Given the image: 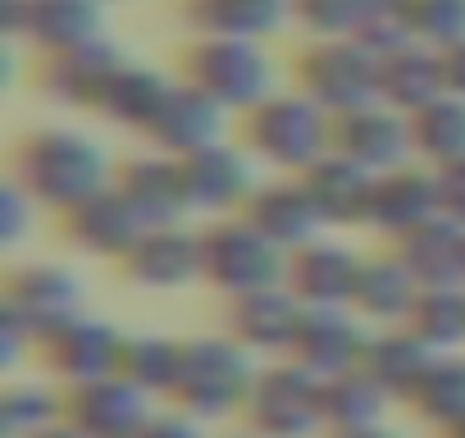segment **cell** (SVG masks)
Listing matches in <instances>:
<instances>
[{
    "mask_svg": "<svg viewBox=\"0 0 465 438\" xmlns=\"http://www.w3.org/2000/svg\"><path fill=\"white\" fill-rule=\"evenodd\" d=\"M201 247H205V288H214L223 302L288 284V252L274 247L247 214L201 224Z\"/></svg>",
    "mask_w": 465,
    "mask_h": 438,
    "instance_id": "obj_5",
    "label": "cell"
},
{
    "mask_svg": "<svg viewBox=\"0 0 465 438\" xmlns=\"http://www.w3.org/2000/svg\"><path fill=\"white\" fill-rule=\"evenodd\" d=\"M178 78L214 96L232 119L256 110L279 92V60L265 42H232V37H192L178 65Z\"/></svg>",
    "mask_w": 465,
    "mask_h": 438,
    "instance_id": "obj_4",
    "label": "cell"
},
{
    "mask_svg": "<svg viewBox=\"0 0 465 438\" xmlns=\"http://www.w3.org/2000/svg\"><path fill=\"white\" fill-rule=\"evenodd\" d=\"M333 151H342L347 160H356L374 178L420 160L415 155V124H411V114L392 110L388 101H374V105H361L351 114H338L333 119Z\"/></svg>",
    "mask_w": 465,
    "mask_h": 438,
    "instance_id": "obj_13",
    "label": "cell"
},
{
    "mask_svg": "<svg viewBox=\"0 0 465 438\" xmlns=\"http://www.w3.org/2000/svg\"><path fill=\"white\" fill-rule=\"evenodd\" d=\"M105 5H124V0H105Z\"/></svg>",
    "mask_w": 465,
    "mask_h": 438,
    "instance_id": "obj_47",
    "label": "cell"
},
{
    "mask_svg": "<svg viewBox=\"0 0 465 438\" xmlns=\"http://www.w3.org/2000/svg\"><path fill=\"white\" fill-rule=\"evenodd\" d=\"M238 142L270 174H306L333 151V114L302 87H279L238 119Z\"/></svg>",
    "mask_w": 465,
    "mask_h": 438,
    "instance_id": "obj_2",
    "label": "cell"
},
{
    "mask_svg": "<svg viewBox=\"0 0 465 438\" xmlns=\"http://www.w3.org/2000/svg\"><path fill=\"white\" fill-rule=\"evenodd\" d=\"M242 214L274 247H283L288 256L329 234L315 201H311V192H306V183L297 174H265V183L256 187V196H252V205Z\"/></svg>",
    "mask_w": 465,
    "mask_h": 438,
    "instance_id": "obj_20",
    "label": "cell"
},
{
    "mask_svg": "<svg viewBox=\"0 0 465 438\" xmlns=\"http://www.w3.org/2000/svg\"><path fill=\"white\" fill-rule=\"evenodd\" d=\"M37 438H87L78 424H69V420H60V424H51V429H42Z\"/></svg>",
    "mask_w": 465,
    "mask_h": 438,
    "instance_id": "obj_44",
    "label": "cell"
},
{
    "mask_svg": "<svg viewBox=\"0 0 465 438\" xmlns=\"http://www.w3.org/2000/svg\"><path fill=\"white\" fill-rule=\"evenodd\" d=\"M183 24L192 37H232V42H274L297 28L292 0H183Z\"/></svg>",
    "mask_w": 465,
    "mask_h": 438,
    "instance_id": "obj_21",
    "label": "cell"
},
{
    "mask_svg": "<svg viewBox=\"0 0 465 438\" xmlns=\"http://www.w3.org/2000/svg\"><path fill=\"white\" fill-rule=\"evenodd\" d=\"M42 214H46V205L10 174V183H5V201H0V243H5L10 252H19L33 234H37V224H42Z\"/></svg>",
    "mask_w": 465,
    "mask_h": 438,
    "instance_id": "obj_39",
    "label": "cell"
},
{
    "mask_svg": "<svg viewBox=\"0 0 465 438\" xmlns=\"http://www.w3.org/2000/svg\"><path fill=\"white\" fill-rule=\"evenodd\" d=\"M302 315H306V306L283 284V288H265V293L228 302V333L238 338L247 352H256V356L283 361V356H292Z\"/></svg>",
    "mask_w": 465,
    "mask_h": 438,
    "instance_id": "obj_22",
    "label": "cell"
},
{
    "mask_svg": "<svg viewBox=\"0 0 465 438\" xmlns=\"http://www.w3.org/2000/svg\"><path fill=\"white\" fill-rule=\"evenodd\" d=\"M420 279L406 270V261L388 247L379 256H365V270H361V284H356V297H351V311L370 324V329H397V324H411L415 306H420Z\"/></svg>",
    "mask_w": 465,
    "mask_h": 438,
    "instance_id": "obj_26",
    "label": "cell"
},
{
    "mask_svg": "<svg viewBox=\"0 0 465 438\" xmlns=\"http://www.w3.org/2000/svg\"><path fill=\"white\" fill-rule=\"evenodd\" d=\"M292 74H297L292 87H302L315 105H324L338 119V114H351L379 101L383 55L356 37H320L297 51Z\"/></svg>",
    "mask_w": 465,
    "mask_h": 438,
    "instance_id": "obj_6",
    "label": "cell"
},
{
    "mask_svg": "<svg viewBox=\"0 0 465 438\" xmlns=\"http://www.w3.org/2000/svg\"><path fill=\"white\" fill-rule=\"evenodd\" d=\"M370 324L351 311V306H306L292 356L302 370H311L315 379H338L365 365V347H370Z\"/></svg>",
    "mask_w": 465,
    "mask_h": 438,
    "instance_id": "obj_14",
    "label": "cell"
},
{
    "mask_svg": "<svg viewBox=\"0 0 465 438\" xmlns=\"http://www.w3.org/2000/svg\"><path fill=\"white\" fill-rule=\"evenodd\" d=\"M442 219V205H438V169L424 164V160H411L392 174H379L374 178V196H370V219L365 229L388 238V243H401L411 238L415 229Z\"/></svg>",
    "mask_w": 465,
    "mask_h": 438,
    "instance_id": "obj_15",
    "label": "cell"
},
{
    "mask_svg": "<svg viewBox=\"0 0 465 438\" xmlns=\"http://www.w3.org/2000/svg\"><path fill=\"white\" fill-rule=\"evenodd\" d=\"M173 74H164V69H155V65H146V60H124L119 65V74H114V83L105 87V96H101V105H96V114L105 119V124H114V128H124V133H142L146 137V128L155 124V114L164 110V101H169V92H173Z\"/></svg>",
    "mask_w": 465,
    "mask_h": 438,
    "instance_id": "obj_27",
    "label": "cell"
},
{
    "mask_svg": "<svg viewBox=\"0 0 465 438\" xmlns=\"http://www.w3.org/2000/svg\"><path fill=\"white\" fill-rule=\"evenodd\" d=\"M256 374H261V356L247 352L232 333H201V338H187L183 370L169 402L201 424L223 420L247 406Z\"/></svg>",
    "mask_w": 465,
    "mask_h": 438,
    "instance_id": "obj_3",
    "label": "cell"
},
{
    "mask_svg": "<svg viewBox=\"0 0 465 438\" xmlns=\"http://www.w3.org/2000/svg\"><path fill=\"white\" fill-rule=\"evenodd\" d=\"M324 219V229H365L370 219V196H374V174L361 169L356 160H347L342 151H329L320 164H311L306 174H297Z\"/></svg>",
    "mask_w": 465,
    "mask_h": 438,
    "instance_id": "obj_25",
    "label": "cell"
},
{
    "mask_svg": "<svg viewBox=\"0 0 465 438\" xmlns=\"http://www.w3.org/2000/svg\"><path fill=\"white\" fill-rule=\"evenodd\" d=\"M242 415L265 438H315V433H329L324 379H315L311 370H302L288 356L274 361V365H261Z\"/></svg>",
    "mask_w": 465,
    "mask_h": 438,
    "instance_id": "obj_7",
    "label": "cell"
},
{
    "mask_svg": "<svg viewBox=\"0 0 465 438\" xmlns=\"http://www.w3.org/2000/svg\"><path fill=\"white\" fill-rule=\"evenodd\" d=\"M60 219H64V238L74 243V252L96 256V261H114V265L146 234V224L137 219V210L119 196V187H105L101 196L83 201L78 210H69Z\"/></svg>",
    "mask_w": 465,
    "mask_h": 438,
    "instance_id": "obj_24",
    "label": "cell"
},
{
    "mask_svg": "<svg viewBox=\"0 0 465 438\" xmlns=\"http://www.w3.org/2000/svg\"><path fill=\"white\" fill-rule=\"evenodd\" d=\"M228 133H232V114L214 96H205L201 87L178 78L169 101H164V110L146 128V146L187 160V155H196V151H205L214 142H228Z\"/></svg>",
    "mask_w": 465,
    "mask_h": 438,
    "instance_id": "obj_18",
    "label": "cell"
},
{
    "mask_svg": "<svg viewBox=\"0 0 465 438\" xmlns=\"http://www.w3.org/2000/svg\"><path fill=\"white\" fill-rule=\"evenodd\" d=\"M124 343H128V333L114 320L83 311V315H74L69 324H60L55 333L42 338V361L64 388H78V383L119 374Z\"/></svg>",
    "mask_w": 465,
    "mask_h": 438,
    "instance_id": "obj_12",
    "label": "cell"
},
{
    "mask_svg": "<svg viewBox=\"0 0 465 438\" xmlns=\"http://www.w3.org/2000/svg\"><path fill=\"white\" fill-rule=\"evenodd\" d=\"M114 174L119 160L110 155V146L74 124L33 128L15 151V178L51 214H69L83 201L101 196L105 187H114Z\"/></svg>",
    "mask_w": 465,
    "mask_h": 438,
    "instance_id": "obj_1",
    "label": "cell"
},
{
    "mask_svg": "<svg viewBox=\"0 0 465 438\" xmlns=\"http://www.w3.org/2000/svg\"><path fill=\"white\" fill-rule=\"evenodd\" d=\"M383 0H292L297 10V33H306V42L320 37H365L374 10Z\"/></svg>",
    "mask_w": 465,
    "mask_h": 438,
    "instance_id": "obj_37",
    "label": "cell"
},
{
    "mask_svg": "<svg viewBox=\"0 0 465 438\" xmlns=\"http://www.w3.org/2000/svg\"><path fill=\"white\" fill-rule=\"evenodd\" d=\"M124 279L146 293H183L192 284H205V247L201 224H155L137 238V247L119 261Z\"/></svg>",
    "mask_w": 465,
    "mask_h": 438,
    "instance_id": "obj_11",
    "label": "cell"
},
{
    "mask_svg": "<svg viewBox=\"0 0 465 438\" xmlns=\"http://www.w3.org/2000/svg\"><path fill=\"white\" fill-rule=\"evenodd\" d=\"M392 252L406 261L420 288H465V229L451 219L415 229L411 238L392 243Z\"/></svg>",
    "mask_w": 465,
    "mask_h": 438,
    "instance_id": "obj_30",
    "label": "cell"
},
{
    "mask_svg": "<svg viewBox=\"0 0 465 438\" xmlns=\"http://www.w3.org/2000/svg\"><path fill=\"white\" fill-rule=\"evenodd\" d=\"M438 96H447V83H442V55L433 46L406 42V46H397V51L383 55L379 101H388L401 114H420Z\"/></svg>",
    "mask_w": 465,
    "mask_h": 438,
    "instance_id": "obj_29",
    "label": "cell"
},
{
    "mask_svg": "<svg viewBox=\"0 0 465 438\" xmlns=\"http://www.w3.org/2000/svg\"><path fill=\"white\" fill-rule=\"evenodd\" d=\"M438 361V352L406 324L397 329H374L370 333V347H365V374L388 393V397H415V388L424 383L429 365Z\"/></svg>",
    "mask_w": 465,
    "mask_h": 438,
    "instance_id": "obj_28",
    "label": "cell"
},
{
    "mask_svg": "<svg viewBox=\"0 0 465 438\" xmlns=\"http://www.w3.org/2000/svg\"><path fill=\"white\" fill-rule=\"evenodd\" d=\"M5 37L33 46L42 60L110 42L105 0H5Z\"/></svg>",
    "mask_w": 465,
    "mask_h": 438,
    "instance_id": "obj_8",
    "label": "cell"
},
{
    "mask_svg": "<svg viewBox=\"0 0 465 438\" xmlns=\"http://www.w3.org/2000/svg\"><path fill=\"white\" fill-rule=\"evenodd\" d=\"M324 438H397V433L383 424H365V429H329Z\"/></svg>",
    "mask_w": 465,
    "mask_h": 438,
    "instance_id": "obj_43",
    "label": "cell"
},
{
    "mask_svg": "<svg viewBox=\"0 0 465 438\" xmlns=\"http://www.w3.org/2000/svg\"><path fill=\"white\" fill-rule=\"evenodd\" d=\"M411 406L438 424V429H456L465 420V352H447L429 365L424 383L415 388Z\"/></svg>",
    "mask_w": 465,
    "mask_h": 438,
    "instance_id": "obj_34",
    "label": "cell"
},
{
    "mask_svg": "<svg viewBox=\"0 0 465 438\" xmlns=\"http://www.w3.org/2000/svg\"><path fill=\"white\" fill-rule=\"evenodd\" d=\"M401 15L411 28V42L447 51L465 42V0H401Z\"/></svg>",
    "mask_w": 465,
    "mask_h": 438,
    "instance_id": "obj_38",
    "label": "cell"
},
{
    "mask_svg": "<svg viewBox=\"0 0 465 438\" xmlns=\"http://www.w3.org/2000/svg\"><path fill=\"white\" fill-rule=\"evenodd\" d=\"M114 187L137 210V219L146 229H155V224H187V219H192L187 183H183V160L178 155H164V151L146 146V151L119 160Z\"/></svg>",
    "mask_w": 465,
    "mask_h": 438,
    "instance_id": "obj_17",
    "label": "cell"
},
{
    "mask_svg": "<svg viewBox=\"0 0 465 438\" xmlns=\"http://www.w3.org/2000/svg\"><path fill=\"white\" fill-rule=\"evenodd\" d=\"M388 402H392V397H388L365 370H351V374H338V379L324 383V415H329V429L383 424Z\"/></svg>",
    "mask_w": 465,
    "mask_h": 438,
    "instance_id": "obj_35",
    "label": "cell"
},
{
    "mask_svg": "<svg viewBox=\"0 0 465 438\" xmlns=\"http://www.w3.org/2000/svg\"><path fill=\"white\" fill-rule=\"evenodd\" d=\"M442 55V83H447V96H460L465 101V42L438 51Z\"/></svg>",
    "mask_w": 465,
    "mask_h": 438,
    "instance_id": "obj_42",
    "label": "cell"
},
{
    "mask_svg": "<svg viewBox=\"0 0 465 438\" xmlns=\"http://www.w3.org/2000/svg\"><path fill=\"white\" fill-rule=\"evenodd\" d=\"M64 420V393L42 379H19L0 397V429L5 438H37L42 429Z\"/></svg>",
    "mask_w": 465,
    "mask_h": 438,
    "instance_id": "obj_33",
    "label": "cell"
},
{
    "mask_svg": "<svg viewBox=\"0 0 465 438\" xmlns=\"http://www.w3.org/2000/svg\"><path fill=\"white\" fill-rule=\"evenodd\" d=\"M411 124H415V155L424 164L447 169L465 160V101L460 96H438L433 105L411 114Z\"/></svg>",
    "mask_w": 465,
    "mask_h": 438,
    "instance_id": "obj_32",
    "label": "cell"
},
{
    "mask_svg": "<svg viewBox=\"0 0 465 438\" xmlns=\"http://www.w3.org/2000/svg\"><path fill=\"white\" fill-rule=\"evenodd\" d=\"M155 415V397L124 374H105L78 388H64V420L87 438H137Z\"/></svg>",
    "mask_w": 465,
    "mask_h": 438,
    "instance_id": "obj_16",
    "label": "cell"
},
{
    "mask_svg": "<svg viewBox=\"0 0 465 438\" xmlns=\"http://www.w3.org/2000/svg\"><path fill=\"white\" fill-rule=\"evenodd\" d=\"M438 356L465 352V288H424L411 324Z\"/></svg>",
    "mask_w": 465,
    "mask_h": 438,
    "instance_id": "obj_36",
    "label": "cell"
},
{
    "mask_svg": "<svg viewBox=\"0 0 465 438\" xmlns=\"http://www.w3.org/2000/svg\"><path fill=\"white\" fill-rule=\"evenodd\" d=\"M223 438H265V433H256V429H238V433H223Z\"/></svg>",
    "mask_w": 465,
    "mask_h": 438,
    "instance_id": "obj_45",
    "label": "cell"
},
{
    "mask_svg": "<svg viewBox=\"0 0 465 438\" xmlns=\"http://www.w3.org/2000/svg\"><path fill=\"white\" fill-rule=\"evenodd\" d=\"M124 60H128V55H124L114 42H96V46H83V51L46 55V60L37 65V87H42V96L55 101V105L96 110Z\"/></svg>",
    "mask_w": 465,
    "mask_h": 438,
    "instance_id": "obj_23",
    "label": "cell"
},
{
    "mask_svg": "<svg viewBox=\"0 0 465 438\" xmlns=\"http://www.w3.org/2000/svg\"><path fill=\"white\" fill-rule=\"evenodd\" d=\"M361 270L365 256L351 243L324 234L288 256V288L297 293L302 306H351Z\"/></svg>",
    "mask_w": 465,
    "mask_h": 438,
    "instance_id": "obj_19",
    "label": "cell"
},
{
    "mask_svg": "<svg viewBox=\"0 0 465 438\" xmlns=\"http://www.w3.org/2000/svg\"><path fill=\"white\" fill-rule=\"evenodd\" d=\"M438 205H442V219L465 229V160L438 169Z\"/></svg>",
    "mask_w": 465,
    "mask_h": 438,
    "instance_id": "obj_40",
    "label": "cell"
},
{
    "mask_svg": "<svg viewBox=\"0 0 465 438\" xmlns=\"http://www.w3.org/2000/svg\"><path fill=\"white\" fill-rule=\"evenodd\" d=\"M447 438H465V420H460L456 429H447Z\"/></svg>",
    "mask_w": 465,
    "mask_h": 438,
    "instance_id": "obj_46",
    "label": "cell"
},
{
    "mask_svg": "<svg viewBox=\"0 0 465 438\" xmlns=\"http://www.w3.org/2000/svg\"><path fill=\"white\" fill-rule=\"evenodd\" d=\"M137 438H205V429H201V420H192L187 411L173 406V411H155Z\"/></svg>",
    "mask_w": 465,
    "mask_h": 438,
    "instance_id": "obj_41",
    "label": "cell"
},
{
    "mask_svg": "<svg viewBox=\"0 0 465 438\" xmlns=\"http://www.w3.org/2000/svg\"><path fill=\"white\" fill-rule=\"evenodd\" d=\"M87 284L69 261H24L5 279V311L24 320L37 338L55 333L87 311Z\"/></svg>",
    "mask_w": 465,
    "mask_h": 438,
    "instance_id": "obj_10",
    "label": "cell"
},
{
    "mask_svg": "<svg viewBox=\"0 0 465 438\" xmlns=\"http://www.w3.org/2000/svg\"><path fill=\"white\" fill-rule=\"evenodd\" d=\"M183 352H187V338H173V333H128L124 343V361H119V374L133 379L142 393L151 397H173V383H178V370H183Z\"/></svg>",
    "mask_w": 465,
    "mask_h": 438,
    "instance_id": "obj_31",
    "label": "cell"
},
{
    "mask_svg": "<svg viewBox=\"0 0 465 438\" xmlns=\"http://www.w3.org/2000/svg\"><path fill=\"white\" fill-rule=\"evenodd\" d=\"M183 183H187V205L192 219H228L242 214L256 196V187L265 183L261 160L242 146V142H214L196 155L183 160Z\"/></svg>",
    "mask_w": 465,
    "mask_h": 438,
    "instance_id": "obj_9",
    "label": "cell"
}]
</instances>
